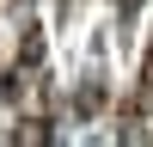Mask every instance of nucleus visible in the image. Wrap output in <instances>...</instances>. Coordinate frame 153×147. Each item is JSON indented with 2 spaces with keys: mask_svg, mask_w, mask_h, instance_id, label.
I'll list each match as a JSON object with an SVG mask.
<instances>
[{
  "mask_svg": "<svg viewBox=\"0 0 153 147\" xmlns=\"http://www.w3.org/2000/svg\"><path fill=\"white\" fill-rule=\"evenodd\" d=\"M12 141H25V147H43V141H49V129H43V122H19V129H12Z\"/></svg>",
  "mask_w": 153,
  "mask_h": 147,
  "instance_id": "nucleus-1",
  "label": "nucleus"
}]
</instances>
